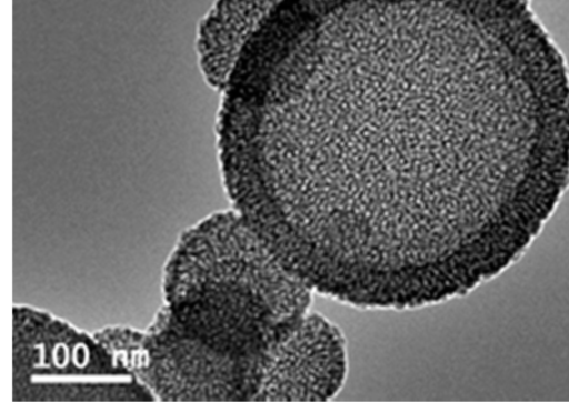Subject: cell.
Returning a JSON list of instances; mask_svg holds the SVG:
<instances>
[{
    "label": "cell",
    "mask_w": 569,
    "mask_h": 412,
    "mask_svg": "<svg viewBox=\"0 0 569 412\" xmlns=\"http://www.w3.org/2000/svg\"><path fill=\"white\" fill-rule=\"evenodd\" d=\"M279 0H216L197 28L196 52L206 83L221 91L248 39Z\"/></svg>",
    "instance_id": "cell-3"
},
{
    "label": "cell",
    "mask_w": 569,
    "mask_h": 412,
    "mask_svg": "<svg viewBox=\"0 0 569 412\" xmlns=\"http://www.w3.org/2000/svg\"><path fill=\"white\" fill-rule=\"evenodd\" d=\"M221 92L240 208L350 290L482 265L569 185V69L522 0H280Z\"/></svg>",
    "instance_id": "cell-1"
},
{
    "label": "cell",
    "mask_w": 569,
    "mask_h": 412,
    "mask_svg": "<svg viewBox=\"0 0 569 412\" xmlns=\"http://www.w3.org/2000/svg\"><path fill=\"white\" fill-rule=\"evenodd\" d=\"M342 331L311 311L283 345L270 369L259 401H327L343 386L348 371Z\"/></svg>",
    "instance_id": "cell-2"
},
{
    "label": "cell",
    "mask_w": 569,
    "mask_h": 412,
    "mask_svg": "<svg viewBox=\"0 0 569 412\" xmlns=\"http://www.w3.org/2000/svg\"><path fill=\"white\" fill-rule=\"evenodd\" d=\"M523 1L527 2V3L529 2V0H523Z\"/></svg>",
    "instance_id": "cell-4"
}]
</instances>
